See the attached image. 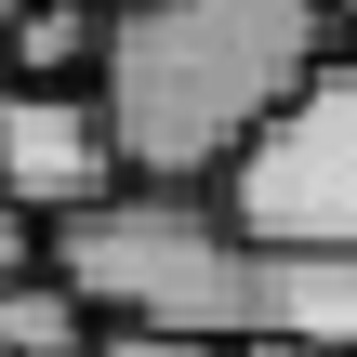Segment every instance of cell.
Here are the masks:
<instances>
[{
  "label": "cell",
  "instance_id": "5b68a950",
  "mask_svg": "<svg viewBox=\"0 0 357 357\" xmlns=\"http://www.w3.org/2000/svg\"><path fill=\"white\" fill-rule=\"evenodd\" d=\"M93 66H106V0H26L0 26V79L26 93H93Z\"/></svg>",
  "mask_w": 357,
  "mask_h": 357
},
{
  "label": "cell",
  "instance_id": "8992f818",
  "mask_svg": "<svg viewBox=\"0 0 357 357\" xmlns=\"http://www.w3.org/2000/svg\"><path fill=\"white\" fill-rule=\"evenodd\" d=\"M0 357H93V305H79L53 265L0 278Z\"/></svg>",
  "mask_w": 357,
  "mask_h": 357
},
{
  "label": "cell",
  "instance_id": "277c9868",
  "mask_svg": "<svg viewBox=\"0 0 357 357\" xmlns=\"http://www.w3.org/2000/svg\"><path fill=\"white\" fill-rule=\"evenodd\" d=\"M119 185H132V172H119L93 93H26V79H0V199H13L26 225H79V212H106Z\"/></svg>",
  "mask_w": 357,
  "mask_h": 357
},
{
  "label": "cell",
  "instance_id": "7a4b0ae2",
  "mask_svg": "<svg viewBox=\"0 0 357 357\" xmlns=\"http://www.w3.org/2000/svg\"><path fill=\"white\" fill-rule=\"evenodd\" d=\"M318 13L305 0H106V66H93V106H106V146L132 185L159 199H199L265 119L278 93L318 66Z\"/></svg>",
  "mask_w": 357,
  "mask_h": 357
},
{
  "label": "cell",
  "instance_id": "9c48e42d",
  "mask_svg": "<svg viewBox=\"0 0 357 357\" xmlns=\"http://www.w3.org/2000/svg\"><path fill=\"white\" fill-rule=\"evenodd\" d=\"M305 13H318V40H344V53H357V0H305Z\"/></svg>",
  "mask_w": 357,
  "mask_h": 357
},
{
  "label": "cell",
  "instance_id": "6da1fadb",
  "mask_svg": "<svg viewBox=\"0 0 357 357\" xmlns=\"http://www.w3.org/2000/svg\"><path fill=\"white\" fill-rule=\"evenodd\" d=\"M53 278L106 331H146V344H212V357L318 344V357H357V252H265L212 199L119 185L106 212L53 225Z\"/></svg>",
  "mask_w": 357,
  "mask_h": 357
},
{
  "label": "cell",
  "instance_id": "30bf717a",
  "mask_svg": "<svg viewBox=\"0 0 357 357\" xmlns=\"http://www.w3.org/2000/svg\"><path fill=\"white\" fill-rule=\"evenodd\" d=\"M13 13H26V0H0V26H13Z\"/></svg>",
  "mask_w": 357,
  "mask_h": 357
},
{
  "label": "cell",
  "instance_id": "52a82bcc",
  "mask_svg": "<svg viewBox=\"0 0 357 357\" xmlns=\"http://www.w3.org/2000/svg\"><path fill=\"white\" fill-rule=\"evenodd\" d=\"M26 265H53V252H40V225H26V212L0 199V278H26Z\"/></svg>",
  "mask_w": 357,
  "mask_h": 357
},
{
  "label": "cell",
  "instance_id": "3957f363",
  "mask_svg": "<svg viewBox=\"0 0 357 357\" xmlns=\"http://www.w3.org/2000/svg\"><path fill=\"white\" fill-rule=\"evenodd\" d=\"M212 212L265 252H357V53H318L278 119L212 172Z\"/></svg>",
  "mask_w": 357,
  "mask_h": 357
},
{
  "label": "cell",
  "instance_id": "ba28073f",
  "mask_svg": "<svg viewBox=\"0 0 357 357\" xmlns=\"http://www.w3.org/2000/svg\"><path fill=\"white\" fill-rule=\"evenodd\" d=\"M93 357H212V344H146V331H106Z\"/></svg>",
  "mask_w": 357,
  "mask_h": 357
}]
</instances>
